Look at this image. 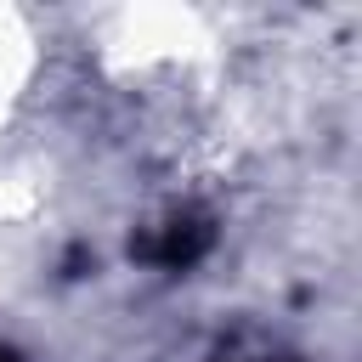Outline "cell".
<instances>
[{
  "label": "cell",
  "mask_w": 362,
  "mask_h": 362,
  "mask_svg": "<svg viewBox=\"0 0 362 362\" xmlns=\"http://www.w3.org/2000/svg\"><path fill=\"white\" fill-rule=\"evenodd\" d=\"M209 243H215L209 215H170L153 238L136 243V255H141L147 266H158V272H187V266H198V260L209 255Z\"/></svg>",
  "instance_id": "1"
},
{
  "label": "cell",
  "mask_w": 362,
  "mask_h": 362,
  "mask_svg": "<svg viewBox=\"0 0 362 362\" xmlns=\"http://www.w3.org/2000/svg\"><path fill=\"white\" fill-rule=\"evenodd\" d=\"M0 362H17V351H6V345H0Z\"/></svg>",
  "instance_id": "2"
}]
</instances>
